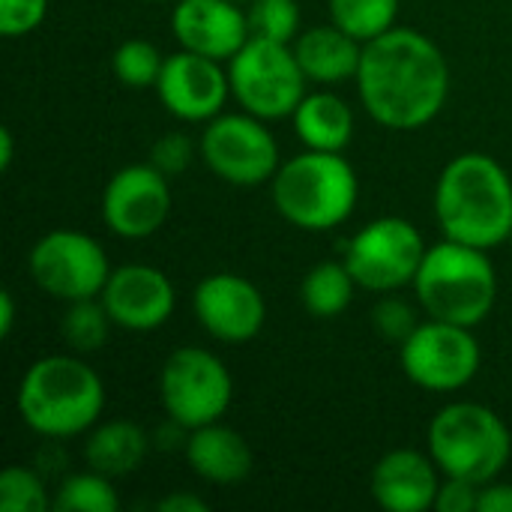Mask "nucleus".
<instances>
[{"label": "nucleus", "instance_id": "nucleus-1", "mask_svg": "<svg viewBox=\"0 0 512 512\" xmlns=\"http://www.w3.org/2000/svg\"><path fill=\"white\" fill-rule=\"evenodd\" d=\"M357 90L366 114L384 129H423L450 93L444 51L414 27H390L363 42Z\"/></svg>", "mask_w": 512, "mask_h": 512}, {"label": "nucleus", "instance_id": "nucleus-2", "mask_svg": "<svg viewBox=\"0 0 512 512\" xmlns=\"http://www.w3.org/2000/svg\"><path fill=\"white\" fill-rule=\"evenodd\" d=\"M435 216L447 240L495 249L512 234V180L489 153L450 159L435 183Z\"/></svg>", "mask_w": 512, "mask_h": 512}, {"label": "nucleus", "instance_id": "nucleus-3", "mask_svg": "<svg viewBox=\"0 0 512 512\" xmlns=\"http://www.w3.org/2000/svg\"><path fill=\"white\" fill-rule=\"evenodd\" d=\"M15 408L42 438H72L90 432L105 408V387L96 369L69 354H51L24 372Z\"/></svg>", "mask_w": 512, "mask_h": 512}, {"label": "nucleus", "instance_id": "nucleus-4", "mask_svg": "<svg viewBox=\"0 0 512 512\" xmlns=\"http://www.w3.org/2000/svg\"><path fill=\"white\" fill-rule=\"evenodd\" d=\"M273 186V204L282 219H288L300 231H333L336 225L348 222L360 180L354 165L342 153L309 150L291 156L279 165Z\"/></svg>", "mask_w": 512, "mask_h": 512}, {"label": "nucleus", "instance_id": "nucleus-5", "mask_svg": "<svg viewBox=\"0 0 512 512\" xmlns=\"http://www.w3.org/2000/svg\"><path fill=\"white\" fill-rule=\"evenodd\" d=\"M414 291L429 318L474 330L495 309L498 276L486 249L444 237L426 249Z\"/></svg>", "mask_w": 512, "mask_h": 512}, {"label": "nucleus", "instance_id": "nucleus-6", "mask_svg": "<svg viewBox=\"0 0 512 512\" xmlns=\"http://www.w3.org/2000/svg\"><path fill=\"white\" fill-rule=\"evenodd\" d=\"M510 453V429L486 405L453 402L429 423V456L444 477L486 486L501 477Z\"/></svg>", "mask_w": 512, "mask_h": 512}, {"label": "nucleus", "instance_id": "nucleus-7", "mask_svg": "<svg viewBox=\"0 0 512 512\" xmlns=\"http://www.w3.org/2000/svg\"><path fill=\"white\" fill-rule=\"evenodd\" d=\"M231 96L243 111L261 120L294 117L306 96V72L294 54V45L249 36V42L228 60Z\"/></svg>", "mask_w": 512, "mask_h": 512}, {"label": "nucleus", "instance_id": "nucleus-8", "mask_svg": "<svg viewBox=\"0 0 512 512\" xmlns=\"http://www.w3.org/2000/svg\"><path fill=\"white\" fill-rule=\"evenodd\" d=\"M234 399V381L225 363L207 348H177L159 372V402L168 420L183 429L219 423Z\"/></svg>", "mask_w": 512, "mask_h": 512}, {"label": "nucleus", "instance_id": "nucleus-9", "mask_svg": "<svg viewBox=\"0 0 512 512\" xmlns=\"http://www.w3.org/2000/svg\"><path fill=\"white\" fill-rule=\"evenodd\" d=\"M426 249L429 246L414 222L402 216H381L348 240L342 261L360 288L393 294L405 285H414Z\"/></svg>", "mask_w": 512, "mask_h": 512}, {"label": "nucleus", "instance_id": "nucleus-10", "mask_svg": "<svg viewBox=\"0 0 512 512\" xmlns=\"http://www.w3.org/2000/svg\"><path fill=\"white\" fill-rule=\"evenodd\" d=\"M267 120L243 111V114H219L207 120L198 153L204 165L231 186H261L270 183L279 171V144L273 132L264 126Z\"/></svg>", "mask_w": 512, "mask_h": 512}, {"label": "nucleus", "instance_id": "nucleus-11", "mask_svg": "<svg viewBox=\"0 0 512 512\" xmlns=\"http://www.w3.org/2000/svg\"><path fill=\"white\" fill-rule=\"evenodd\" d=\"M399 363L417 387L429 393H456L477 378L483 351L471 327L432 318L399 345Z\"/></svg>", "mask_w": 512, "mask_h": 512}, {"label": "nucleus", "instance_id": "nucleus-12", "mask_svg": "<svg viewBox=\"0 0 512 512\" xmlns=\"http://www.w3.org/2000/svg\"><path fill=\"white\" fill-rule=\"evenodd\" d=\"M27 264L36 288L63 303L99 297L111 276V264L99 240L69 228H57L39 237Z\"/></svg>", "mask_w": 512, "mask_h": 512}, {"label": "nucleus", "instance_id": "nucleus-13", "mask_svg": "<svg viewBox=\"0 0 512 512\" xmlns=\"http://www.w3.org/2000/svg\"><path fill=\"white\" fill-rule=\"evenodd\" d=\"M171 216L168 177L147 165H126L111 174L102 192V219L111 234L123 240H144L156 234Z\"/></svg>", "mask_w": 512, "mask_h": 512}, {"label": "nucleus", "instance_id": "nucleus-14", "mask_svg": "<svg viewBox=\"0 0 512 512\" xmlns=\"http://www.w3.org/2000/svg\"><path fill=\"white\" fill-rule=\"evenodd\" d=\"M156 96L168 114L186 123H207L222 114L225 99L231 96L228 69L222 60L180 48L165 57L162 75L156 81Z\"/></svg>", "mask_w": 512, "mask_h": 512}, {"label": "nucleus", "instance_id": "nucleus-15", "mask_svg": "<svg viewBox=\"0 0 512 512\" xmlns=\"http://www.w3.org/2000/svg\"><path fill=\"white\" fill-rule=\"evenodd\" d=\"M195 318L213 336L225 345H243L252 342L267 321V303L255 282H249L240 273H213L204 276L192 297Z\"/></svg>", "mask_w": 512, "mask_h": 512}, {"label": "nucleus", "instance_id": "nucleus-16", "mask_svg": "<svg viewBox=\"0 0 512 512\" xmlns=\"http://www.w3.org/2000/svg\"><path fill=\"white\" fill-rule=\"evenodd\" d=\"M99 300L108 309L114 327L129 333L159 330L177 306L171 279L150 264H123L111 270Z\"/></svg>", "mask_w": 512, "mask_h": 512}, {"label": "nucleus", "instance_id": "nucleus-17", "mask_svg": "<svg viewBox=\"0 0 512 512\" xmlns=\"http://www.w3.org/2000/svg\"><path fill=\"white\" fill-rule=\"evenodd\" d=\"M171 30L180 48L213 60H231L252 36L237 0H177Z\"/></svg>", "mask_w": 512, "mask_h": 512}, {"label": "nucleus", "instance_id": "nucleus-18", "mask_svg": "<svg viewBox=\"0 0 512 512\" xmlns=\"http://www.w3.org/2000/svg\"><path fill=\"white\" fill-rule=\"evenodd\" d=\"M438 465L417 450H390L372 468V498L390 512H426L438 498Z\"/></svg>", "mask_w": 512, "mask_h": 512}, {"label": "nucleus", "instance_id": "nucleus-19", "mask_svg": "<svg viewBox=\"0 0 512 512\" xmlns=\"http://www.w3.org/2000/svg\"><path fill=\"white\" fill-rule=\"evenodd\" d=\"M183 450L189 468L213 486H234L252 471V447L240 432L222 423L192 429Z\"/></svg>", "mask_w": 512, "mask_h": 512}, {"label": "nucleus", "instance_id": "nucleus-20", "mask_svg": "<svg viewBox=\"0 0 512 512\" xmlns=\"http://www.w3.org/2000/svg\"><path fill=\"white\" fill-rule=\"evenodd\" d=\"M294 54L309 81L330 87V84H345L357 78L363 42L330 21V24L303 30L294 39Z\"/></svg>", "mask_w": 512, "mask_h": 512}, {"label": "nucleus", "instance_id": "nucleus-21", "mask_svg": "<svg viewBox=\"0 0 512 512\" xmlns=\"http://www.w3.org/2000/svg\"><path fill=\"white\" fill-rule=\"evenodd\" d=\"M150 450V438L132 420H108L96 423L84 441V462L87 468L105 477H126L141 468Z\"/></svg>", "mask_w": 512, "mask_h": 512}, {"label": "nucleus", "instance_id": "nucleus-22", "mask_svg": "<svg viewBox=\"0 0 512 512\" xmlns=\"http://www.w3.org/2000/svg\"><path fill=\"white\" fill-rule=\"evenodd\" d=\"M294 129L309 150L342 153L354 138V111L336 93H306L294 111Z\"/></svg>", "mask_w": 512, "mask_h": 512}, {"label": "nucleus", "instance_id": "nucleus-23", "mask_svg": "<svg viewBox=\"0 0 512 512\" xmlns=\"http://www.w3.org/2000/svg\"><path fill=\"white\" fill-rule=\"evenodd\" d=\"M357 279L345 261H321L300 282V303L315 318H336L354 300Z\"/></svg>", "mask_w": 512, "mask_h": 512}, {"label": "nucleus", "instance_id": "nucleus-24", "mask_svg": "<svg viewBox=\"0 0 512 512\" xmlns=\"http://www.w3.org/2000/svg\"><path fill=\"white\" fill-rule=\"evenodd\" d=\"M111 324L114 321H111L108 309L102 306V300H96V297L75 300V303H66V312L60 321V336L75 354H93L108 342Z\"/></svg>", "mask_w": 512, "mask_h": 512}, {"label": "nucleus", "instance_id": "nucleus-25", "mask_svg": "<svg viewBox=\"0 0 512 512\" xmlns=\"http://www.w3.org/2000/svg\"><path fill=\"white\" fill-rule=\"evenodd\" d=\"M399 3L402 0H330V18L354 39L369 42L396 27Z\"/></svg>", "mask_w": 512, "mask_h": 512}, {"label": "nucleus", "instance_id": "nucleus-26", "mask_svg": "<svg viewBox=\"0 0 512 512\" xmlns=\"http://www.w3.org/2000/svg\"><path fill=\"white\" fill-rule=\"evenodd\" d=\"M51 507L57 512H114L120 507V498H117L111 477L90 468L84 474L66 477Z\"/></svg>", "mask_w": 512, "mask_h": 512}, {"label": "nucleus", "instance_id": "nucleus-27", "mask_svg": "<svg viewBox=\"0 0 512 512\" xmlns=\"http://www.w3.org/2000/svg\"><path fill=\"white\" fill-rule=\"evenodd\" d=\"M165 66V54L147 39H126L111 54V72L123 87L144 90L156 87Z\"/></svg>", "mask_w": 512, "mask_h": 512}, {"label": "nucleus", "instance_id": "nucleus-28", "mask_svg": "<svg viewBox=\"0 0 512 512\" xmlns=\"http://www.w3.org/2000/svg\"><path fill=\"white\" fill-rule=\"evenodd\" d=\"M249 33L273 42L291 45L300 36V6L297 0H252L246 9Z\"/></svg>", "mask_w": 512, "mask_h": 512}, {"label": "nucleus", "instance_id": "nucleus-29", "mask_svg": "<svg viewBox=\"0 0 512 512\" xmlns=\"http://www.w3.org/2000/svg\"><path fill=\"white\" fill-rule=\"evenodd\" d=\"M48 492L36 471L9 465L0 471V512H45Z\"/></svg>", "mask_w": 512, "mask_h": 512}, {"label": "nucleus", "instance_id": "nucleus-30", "mask_svg": "<svg viewBox=\"0 0 512 512\" xmlns=\"http://www.w3.org/2000/svg\"><path fill=\"white\" fill-rule=\"evenodd\" d=\"M372 327H375L384 339H393V342L402 345V342L420 327V321H417L414 306H408V303L399 300V297H384V300H378L375 309H372Z\"/></svg>", "mask_w": 512, "mask_h": 512}, {"label": "nucleus", "instance_id": "nucleus-31", "mask_svg": "<svg viewBox=\"0 0 512 512\" xmlns=\"http://www.w3.org/2000/svg\"><path fill=\"white\" fill-rule=\"evenodd\" d=\"M48 15V0H0V33L21 39L33 33Z\"/></svg>", "mask_w": 512, "mask_h": 512}, {"label": "nucleus", "instance_id": "nucleus-32", "mask_svg": "<svg viewBox=\"0 0 512 512\" xmlns=\"http://www.w3.org/2000/svg\"><path fill=\"white\" fill-rule=\"evenodd\" d=\"M192 159H195V144H192V138L183 135V132H168V135H162V138L153 144V150H150V165L159 168L168 180H171V177H180V174L192 165Z\"/></svg>", "mask_w": 512, "mask_h": 512}, {"label": "nucleus", "instance_id": "nucleus-33", "mask_svg": "<svg viewBox=\"0 0 512 512\" xmlns=\"http://www.w3.org/2000/svg\"><path fill=\"white\" fill-rule=\"evenodd\" d=\"M480 501V486L468 483V480H456L447 477V483H441L438 498H435V510L438 512H474Z\"/></svg>", "mask_w": 512, "mask_h": 512}, {"label": "nucleus", "instance_id": "nucleus-34", "mask_svg": "<svg viewBox=\"0 0 512 512\" xmlns=\"http://www.w3.org/2000/svg\"><path fill=\"white\" fill-rule=\"evenodd\" d=\"M477 512H512V483H486L480 486Z\"/></svg>", "mask_w": 512, "mask_h": 512}, {"label": "nucleus", "instance_id": "nucleus-35", "mask_svg": "<svg viewBox=\"0 0 512 512\" xmlns=\"http://www.w3.org/2000/svg\"><path fill=\"white\" fill-rule=\"evenodd\" d=\"M159 512H207V504L198 498V495H189V492H174L168 498H162L156 504Z\"/></svg>", "mask_w": 512, "mask_h": 512}, {"label": "nucleus", "instance_id": "nucleus-36", "mask_svg": "<svg viewBox=\"0 0 512 512\" xmlns=\"http://www.w3.org/2000/svg\"><path fill=\"white\" fill-rule=\"evenodd\" d=\"M12 324H15V300L9 291L0 294V336L6 339L12 333Z\"/></svg>", "mask_w": 512, "mask_h": 512}, {"label": "nucleus", "instance_id": "nucleus-37", "mask_svg": "<svg viewBox=\"0 0 512 512\" xmlns=\"http://www.w3.org/2000/svg\"><path fill=\"white\" fill-rule=\"evenodd\" d=\"M12 156H15L12 129H9V126H3V129H0V171H9V165H12Z\"/></svg>", "mask_w": 512, "mask_h": 512}, {"label": "nucleus", "instance_id": "nucleus-38", "mask_svg": "<svg viewBox=\"0 0 512 512\" xmlns=\"http://www.w3.org/2000/svg\"><path fill=\"white\" fill-rule=\"evenodd\" d=\"M144 3H165V0H144Z\"/></svg>", "mask_w": 512, "mask_h": 512}, {"label": "nucleus", "instance_id": "nucleus-39", "mask_svg": "<svg viewBox=\"0 0 512 512\" xmlns=\"http://www.w3.org/2000/svg\"><path fill=\"white\" fill-rule=\"evenodd\" d=\"M237 3H252V0H237Z\"/></svg>", "mask_w": 512, "mask_h": 512}, {"label": "nucleus", "instance_id": "nucleus-40", "mask_svg": "<svg viewBox=\"0 0 512 512\" xmlns=\"http://www.w3.org/2000/svg\"><path fill=\"white\" fill-rule=\"evenodd\" d=\"M507 243H510V249H512V234H510V240H507Z\"/></svg>", "mask_w": 512, "mask_h": 512}]
</instances>
